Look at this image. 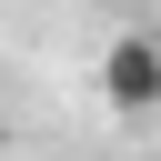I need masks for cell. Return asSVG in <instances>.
I'll return each mask as SVG.
<instances>
[{"mask_svg":"<svg viewBox=\"0 0 161 161\" xmlns=\"http://www.w3.org/2000/svg\"><path fill=\"white\" fill-rule=\"evenodd\" d=\"M101 101H111L121 121H151V111H161V40H151V30H121V40L101 50Z\"/></svg>","mask_w":161,"mask_h":161,"instance_id":"1","label":"cell"}]
</instances>
